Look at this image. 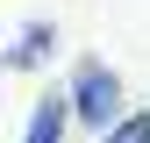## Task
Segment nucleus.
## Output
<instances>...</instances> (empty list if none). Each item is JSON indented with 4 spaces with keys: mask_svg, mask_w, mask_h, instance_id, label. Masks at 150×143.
Here are the masks:
<instances>
[{
    "mask_svg": "<svg viewBox=\"0 0 150 143\" xmlns=\"http://www.w3.org/2000/svg\"><path fill=\"white\" fill-rule=\"evenodd\" d=\"M64 107H71V122H79V129L100 136L107 122L129 107V86H122V72L107 64V57H79V64H71V93H64Z\"/></svg>",
    "mask_w": 150,
    "mask_h": 143,
    "instance_id": "nucleus-1",
    "label": "nucleus"
},
{
    "mask_svg": "<svg viewBox=\"0 0 150 143\" xmlns=\"http://www.w3.org/2000/svg\"><path fill=\"white\" fill-rule=\"evenodd\" d=\"M64 136H71V107H64L57 86H43V93L29 100V129H22V143H64Z\"/></svg>",
    "mask_w": 150,
    "mask_h": 143,
    "instance_id": "nucleus-3",
    "label": "nucleus"
},
{
    "mask_svg": "<svg viewBox=\"0 0 150 143\" xmlns=\"http://www.w3.org/2000/svg\"><path fill=\"white\" fill-rule=\"evenodd\" d=\"M57 22H50V14H29L22 29L7 36V50H0V72H43L50 57H57Z\"/></svg>",
    "mask_w": 150,
    "mask_h": 143,
    "instance_id": "nucleus-2",
    "label": "nucleus"
},
{
    "mask_svg": "<svg viewBox=\"0 0 150 143\" xmlns=\"http://www.w3.org/2000/svg\"><path fill=\"white\" fill-rule=\"evenodd\" d=\"M143 107H150V100H143Z\"/></svg>",
    "mask_w": 150,
    "mask_h": 143,
    "instance_id": "nucleus-5",
    "label": "nucleus"
},
{
    "mask_svg": "<svg viewBox=\"0 0 150 143\" xmlns=\"http://www.w3.org/2000/svg\"><path fill=\"white\" fill-rule=\"evenodd\" d=\"M93 143H150V107H122Z\"/></svg>",
    "mask_w": 150,
    "mask_h": 143,
    "instance_id": "nucleus-4",
    "label": "nucleus"
}]
</instances>
